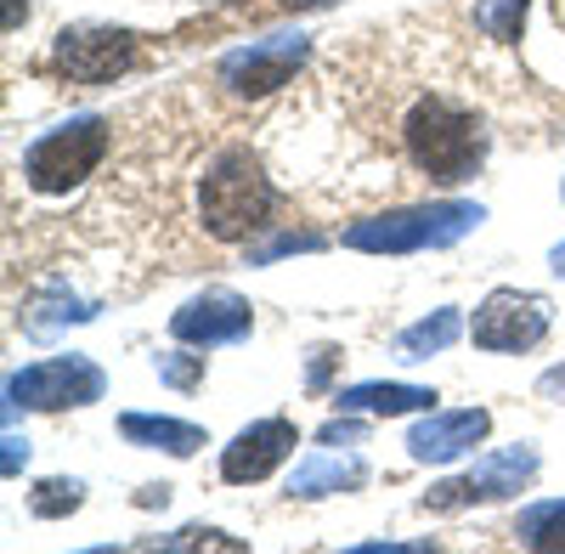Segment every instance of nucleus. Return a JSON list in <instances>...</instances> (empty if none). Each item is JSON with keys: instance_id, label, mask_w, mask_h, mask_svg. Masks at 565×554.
Instances as JSON below:
<instances>
[{"instance_id": "obj_1", "label": "nucleus", "mask_w": 565, "mask_h": 554, "mask_svg": "<svg viewBox=\"0 0 565 554\" xmlns=\"http://www.w3.org/2000/svg\"><path fill=\"white\" fill-rule=\"evenodd\" d=\"M402 142H407V159L430 181H463V175H476L481 159H487L481 119L469 108H458V103H447V97L413 103V114L402 125Z\"/></svg>"}, {"instance_id": "obj_2", "label": "nucleus", "mask_w": 565, "mask_h": 554, "mask_svg": "<svg viewBox=\"0 0 565 554\" xmlns=\"http://www.w3.org/2000/svg\"><path fill=\"white\" fill-rule=\"evenodd\" d=\"M199 215H204V233L215 244H244L249 233H260L266 215H271V181L266 170L232 148L204 170V188H199Z\"/></svg>"}, {"instance_id": "obj_3", "label": "nucleus", "mask_w": 565, "mask_h": 554, "mask_svg": "<svg viewBox=\"0 0 565 554\" xmlns=\"http://www.w3.org/2000/svg\"><path fill=\"white\" fill-rule=\"evenodd\" d=\"M108 153V125L85 119V125H68V130H52L45 142L29 148V188L34 193H68L79 181L103 164Z\"/></svg>"}, {"instance_id": "obj_4", "label": "nucleus", "mask_w": 565, "mask_h": 554, "mask_svg": "<svg viewBox=\"0 0 565 554\" xmlns=\"http://www.w3.org/2000/svg\"><path fill=\"white\" fill-rule=\"evenodd\" d=\"M136 63V34L125 29H74L57 40V68L79 85H108Z\"/></svg>"}, {"instance_id": "obj_5", "label": "nucleus", "mask_w": 565, "mask_h": 554, "mask_svg": "<svg viewBox=\"0 0 565 554\" xmlns=\"http://www.w3.org/2000/svg\"><path fill=\"white\" fill-rule=\"evenodd\" d=\"M543 322H548L543 300H532V295H492L476 311V340L492 345V351H521V345H532L543 334Z\"/></svg>"}, {"instance_id": "obj_6", "label": "nucleus", "mask_w": 565, "mask_h": 554, "mask_svg": "<svg viewBox=\"0 0 565 554\" xmlns=\"http://www.w3.org/2000/svg\"><path fill=\"white\" fill-rule=\"evenodd\" d=\"M295 447V425H282V419H266L255 430H244L238 441L226 447L221 458V476L226 481H260L271 465H282V452Z\"/></svg>"}, {"instance_id": "obj_7", "label": "nucleus", "mask_w": 565, "mask_h": 554, "mask_svg": "<svg viewBox=\"0 0 565 554\" xmlns=\"http://www.w3.org/2000/svg\"><path fill=\"white\" fill-rule=\"evenodd\" d=\"M487 430V413H458V419H441V425H424L413 430V452L418 458H452L463 447H476Z\"/></svg>"}, {"instance_id": "obj_8", "label": "nucleus", "mask_w": 565, "mask_h": 554, "mask_svg": "<svg viewBox=\"0 0 565 554\" xmlns=\"http://www.w3.org/2000/svg\"><path fill=\"white\" fill-rule=\"evenodd\" d=\"M295 63H300V52H255V57H238V63H226V79L244 90V97H260V90H277L282 79L295 74Z\"/></svg>"}, {"instance_id": "obj_9", "label": "nucleus", "mask_w": 565, "mask_h": 554, "mask_svg": "<svg viewBox=\"0 0 565 554\" xmlns=\"http://www.w3.org/2000/svg\"><path fill=\"white\" fill-rule=\"evenodd\" d=\"M356 402H367V407H418V402H430L424 391H356Z\"/></svg>"}, {"instance_id": "obj_10", "label": "nucleus", "mask_w": 565, "mask_h": 554, "mask_svg": "<svg viewBox=\"0 0 565 554\" xmlns=\"http://www.w3.org/2000/svg\"><path fill=\"white\" fill-rule=\"evenodd\" d=\"M537 548H565V521H554V526H543L537 537H532Z\"/></svg>"}, {"instance_id": "obj_11", "label": "nucleus", "mask_w": 565, "mask_h": 554, "mask_svg": "<svg viewBox=\"0 0 565 554\" xmlns=\"http://www.w3.org/2000/svg\"><path fill=\"white\" fill-rule=\"evenodd\" d=\"M282 7H322V0H282Z\"/></svg>"}]
</instances>
